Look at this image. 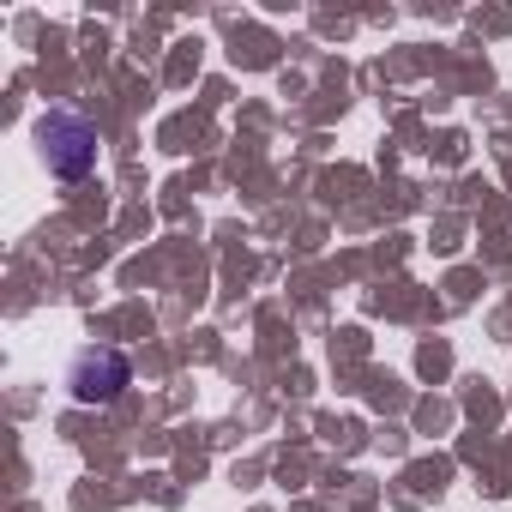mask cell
<instances>
[{"instance_id":"obj_1","label":"cell","mask_w":512,"mask_h":512,"mask_svg":"<svg viewBox=\"0 0 512 512\" xmlns=\"http://www.w3.org/2000/svg\"><path fill=\"white\" fill-rule=\"evenodd\" d=\"M97 145H103L97 127L85 115H73V109H49L37 121V151H43L49 175H61V181H85L97 169Z\"/></svg>"},{"instance_id":"obj_2","label":"cell","mask_w":512,"mask_h":512,"mask_svg":"<svg viewBox=\"0 0 512 512\" xmlns=\"http://www.w3.org/2000/svg\"><path fill=\"white\" fill-rule=\"evenodd\" d=\"M67 386H73L79 404H115L121 386H133V362L121 350H109V344H85L73 356V368H67Z\"/></svg>"}]
</instances>
